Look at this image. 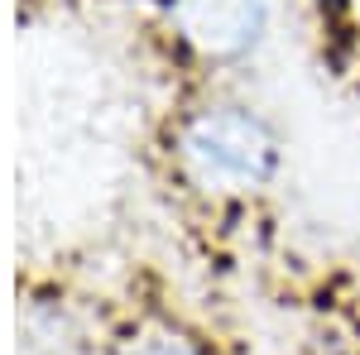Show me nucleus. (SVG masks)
<instances>
[{
  "label": "nucleus",
  "instance_id": "obj_2",
  "mask_svg": "<svg viewBox=\"0 0 360 355\" xmlns=\"http://www.w3.org/2000/svg\"><path fill=\"white\" fill-rule=\"evenodd\" d=\"M173 25L212 63L245 58L269 25L264 0H173Z\"/></svg>",
  "mask_w": 360,
  "mask_h": 355
},
{
  "label": "nucleus",
  "instance_id": "obj_1",
  "mask_svg": "<svg viewBox=\"0 0 360 355\" xmlns=\"http://www.w3.org/2000/svg\"><path fill=\"white\" fill-rule=\"evenodd\" d=\"M183 168L212 197H245L259 192L278 168L274 130L250 106H207L188 120L178 139Z\"/></svg>",
  "mask_w": 360,
  "mask_h": 355
},
{
  "label": "nucleus",
  "instance_id": "obj_3",
  "mask_svg": "<svg viewBox=\"0 0 360 355\" xmlns=\"http://www.w3.org/2000/svg\"><path fill=\"white\" fill-rule=\"evenodd\" d=\"M135 355H202L193 341H178V336H154V341H144Z\"/></svg>",
  "mask_w": 360,
  "mask_h": 355
}]
</instances>
